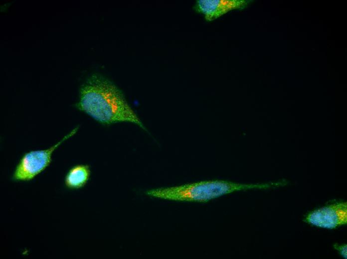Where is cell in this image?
Listing matches in <instances>:
<instances>
[{"label":"cell","instance_id":"obj_1","mask_svg":"<svg viewBox=\"0 0 347 259\" xmlns=\"http://www.w3.org/2000/svg\"><path fill=\"white\" fill-rule=\"evenodd\" d=\"M75 106L104 126L129 122L147 130L121 91L101 75H92L82 84Z\"/></svg>","mask_w":347,"mask_h":259},{"label":"cell","instance_id":"obj_2","mask_svg":"<svg viewBox=\"0 0 347 259\" xmlns=\"http://www.w3.org/2000/svg\"><path fill=\"white\" fill-rule=\"evenodd\" d=\"M285 179L258 183H240L223 180L197 181L183 185L149 190L151 197L180 202H206L236 191L267 189L284 186Z\"/></svg>","mask_w":347,"mask_h":259},{"label":"cell","instance_id":"obj_3","mask_svg":"<svg viewBox=\"0 0 347 259\" xmlns=\"http://www.w3.org/2000/svg\"><path fill=\"white\" fill-rule=\"evenodd\" d=\"M77 126L51 147L25 152L21 157L13 173L12 179L15 181H28L43 172L51 163L52 155L63 142L73 136L78 131Z\"/></svg>","mask_w":347,"mask_h":259},{"label":"cell","instance_id":"obj_4","mask_svg":"<svg viewBox=\"0 0 347 259\" xmlns=\"http://www.w3.org/2000/svg\"><path fill=\"white\" fill-rule=\"evenodd\" d=\"M304 221L321 228L334 229L347 224V202H336L307 214Z\"/></svg>","mask_w":347,"mask_h":259},{"label":"cell","instance_id":"obj_5","mask_svg":"<svg viewBox=\"0 0 347 259\" xmlns=\"http://www.w3.org/2000/svg\"><path fill=\"white\" fill-rule=\"evenodd\" d=\"M253 2L252 0H197L193 8L210 22L232 10L244 9Z\"/></svg>","mask_w":347,"mask_h":259},{"label":"cell","instance_id":"obj_6","mask_svg":"<svg viewBox=\"0 0 347 259\" xmlns=\"http://www.w3.org/2000/svg\"><path fill=\"white\" fill-rule=\"evenodd\" d=\"M91 175L90 166L86 164H79L72 166L64 178L65 186L70 189H78L84 187Z\"/></svg>","mask_w":347,"mask_h":259},{"label":"cell","instance_id":"obj_7","mask_svg":"<svg viewBox=\"0 0 347 259\" xmlns=\"http://www.w3.org/2000/svg\"><path fill=\"white\" fill-rule=\"evenodd\" d=\"M334 248L337 250L340 255L344 259L347 258V244H339L336 243L333 245Z\"/></svg>","mask_w":347,"mask_h":259}]
</instances>
